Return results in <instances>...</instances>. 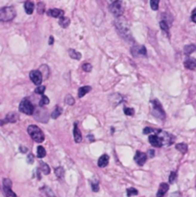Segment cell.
Returning a JSON list of instances; mask_svg holds the SVG:
<instances>
[{"instance_id": "obj_29", "label": "cell", "mask_w": 196, "mask_h": 197, "mask_svg": "<svg viewBox=\"0 0 196 197\" xmlns=\"http://www.w3.org/2000/svg\"><path fill=\"white\" fill-rule=\"evenodd\" d=\"M55 174L56 176L58 178H63L64 175V169L62 167V166H60V167H57L55 169Z\"/></svg>"}, {"instance_id": "obj_42", "label": "cell", "mask_w": 196, "mask_h": 197, "mask_svg": "<svg viewBox=\"0 0 196 197\" xmlns=\"http://www.w3.org/2000/svg\"><path fill=\"white\" fill-rule=\"evenodd\" d=\"M154 154H155L154 150H149L148 151V157H150V158L154 157Z\"/></svg>"}, {"instance_id": "obj_33", "label": "cell", "mask_w": 196, "mask_h": 197, "mask_svg": "<svg viewBox=\"0 0 196 197\" xmlns=\"http://www.w3.org/2000/svg\"><path fill=\"white\" fill-rule=\"evenodd\" d=\"M90 185H91V188L94 192H97L99 190V184L96 181H91L90 182Z\"/></svg>"}, {"instance_id": "obj_26", "label": "cell", "mask_w": 196, "mask_h": 197, "mask_svg": "<svg viewBox=\"0 0 196 197\" xmlns=\"http://www.w3.org/2000/svg\"><path fill=\"white\" fill-rule=\"evenodd\" d=\"M160 29H162L164 33L168 34L169 26H168V24H167L166 21H165V20H162V21H160Z\"/></svg>"}, {"instance_id": "obj_21", "label": "cell", "mask_w": 196, "mask_h": 197, "mask_svg": "<svg viewBox=\"0 0 196 197\" xmlns=\"http://www.w3.org/2000/svg\"><path fill=\"white\" fill-rule=\"evenodd\" d=\"M69 23H70V20H69L68 18H65V16H63V18H61L60 20H59L60 26H62L63 28H67V27H68Z\"/></svg>"}, {"instance_id": "obj_17", "label": "cell", "mask_w": 196, "mask_h": 197, "mask_svg": "<svg viewBox=\"0 0 196 197\" xmlns=\"http://www.w3.org/2000/svg\"><path fill=\"white\" fill-rule=\"evenodd\" d=\"M24 9H25L26 14H28V15L33 14V12H34V3L31 2V1L25 2V4H24Z\"/></svg>"}, {"instance_id": "obj_39", "label": "cell", "mask_w": 196, "mask_h": 197, "mask_svg": "<svg viewBox=\"0 0 196 197\" xmlns=\"http://www.w3.org/2000/svg\"><path fill=\"white\" fill-rule=\"evenodd\" d=\"M153 132H154V130L152 129V128H150V127H146V128L143 129V134H145V135L151 134V133H153Z\"/></svg>"}, {"instance_id": "obj_14", "label": "cell", "mask_w": 196, "mask_h": 197, "mask_svg": "<svg viewBox=\"0 0 196 197\" xmlns=\"http://www.w3.org/2000/svg\"><path fill=\"white\" fill-rule=\"evenodd\" d=\"M73 136H74V140H75V142H81L82 141V135H81V132H80L79 128H78V125L76 123L74 124Z\"/></svg>"}, {"instance_id": "obj_11", "label": "cell", "mask_w": 196, "mask_h": 197, "mask_svg": "<svg viewBox=\"0 0 196 197\" xmlns=\"http://www.w3.org/2000/svg\"><path fill=\"white\" fill-rule=\"evenodd\" d=\"M149 142L152 144V146H155V147L163 146L162 140H160V139L157 135H152L149 136Z\"/></svg>"}, {"instance_id": "obj_44", "label": "cell", "mask_w": 196, "mask_h": 197, "mask_svg": "<svg viewBox=\"0 0 196 197\" xmlns=\"http://www.w3.org/2000/svg\"><path fill=\"white\" fill-rule=\"evenodd\" d=\"M53 42H54V38H53V37H50V38H49V45L53 44Z\"/></svg>"}, {"instance_id": "obj_2", "label": "cell", "mask_w": 196, "mask_h": 197, "mask_svg": "<svg viewBox=\"0 0 196 197\" xmlns=\"http://www.w3.org/2000/svg\"><path fill=\"white\" fill-rule=\"evenodd\" d=\"M16 12L15 8L13 7H4L0 9V21L2 22H8L16 18Z\"/></svg>"}, {"instance_id": "obj_16", "label": "cell", "mask_w": 196, "mask_h": 197, "mask_svg": "<svg viewBox=\"0 0 196 197\" xmlns=\"http://www.w3.org/2000/svg\"><path fill=\"white\" fill-rule=\"evenodd\" d=\"M17 119H18V117H17V114L16 113H9L6 115V118L4 119V121L10 122V123H15L17 121Z\"/></svg>"}, {"instance_id": "obj_24", "label": "cell", "mask_w": 196, "mask_h": 197, "mask_svg": "<svg viewBox=\"0 0 196 197\" xmlns=\"http://www.w3.org/2000/svg\"><path fill=\"white\" fill-rule=\"evenodd\" d=\"M195 50H196V45H194V44L186 45V46H185V49H184L186 55H189V54H191L192 52H194Z\"/></svg>"}, {"instance_id": "obj_34", "label": "cell", "mask_w": 196, "mask_h": 197, "mask_svg": "<svg viewBox=\"0 0 196 197\" xmlns=\"http://www.w3.org/2000/svg\"><path fill=\"white\" fill-rule=\"evenodd\" d=\"M47 104H49V98L47 96H45V95H42L41 102H40V106H44V105H47Z\"/></svg>"}, {"instance_id": "obj_20", "label": "cell", "mask_w": 196, "mask_h": 197, "mask_svg": "<svg viewBox=\"0 0 196 197\" xmlns=\"http://www.w3.org/2000/svg\"><path fill=\"white\" fill-rule=\"evenodd\" d=\"M40 170L41 172L44 174V175H47L50 173V167L48 166V165L44 164L43 162H41V165H40Z\"/></svg>"}, {"instance_id": "obj_47", "label": "cell", "mask_w": 196, "mask_h": 197, "mask_svg": "<svg viewBox=\"0 0 196 197\" xmlns=\"http://www.w3.org/2000/svg\"><path fill=\"white\" fill-rule=\"evenodd\" d=\"M5 123H6V122L4 121V120H0V126L3 125V124H5Z\"/></svg>"}, {"instance_id": "obj_25", "label": "cell", "mask_w": 196, "mask_h": 197, "mask_svg": "<svg viewBox=\"0 0 196 197\" xmlns=\"http://www.w3.org/2000/svg\"><path fill=\"white\" fill-rule=\"evenodd\" d=\"M176 149L178 151H180L181 153L185 154V153H186V151H188V145H186V143H178L176 145Z\"/></svg>"}, {"instance_id": "obj_36", "label": "cell", "mask_w": 196, "mask_h": 197, "mask_svg": "<svg viewBox=\"0 0 196 197\" xmlns=\"http://www.w3.org/2000/svg\"><path fill=\"white\" fill-rule=\"evenodd\" d=\"M82 68L84 71L89 72V71H91V69H92V66H91L90 63H84V65L82 66Z\"/></svg>"}, {"instance_id": "obj_3", "label": "cell", "mask_w": 196, "mask_h": 197, "mask_svg": "<svg viewBox=\"0 0 196 197\" xmlns=\"http://www.w3.org/2000/svg\"><path fill=\"white\" fill-rule=\"evenodd\" d=\"M28 134L30 135V136L33 139L34 141L36 142L41 143L44 140V135H43L42 131L41 130V128H38L36 125H30L28 127Z\"/></svg>"}, {"instance_id": "obj_35", "label": "cell", "mask_w": 196, "mask_h": 197, "mask_svg": "<svg viewBox=\"0 0 196 197\" xmlns=\"http://www.w3.org/2000/svg\"><path fill=\"white\" fill-rule=\"evenodd\" d=\"M74 102H75V100H74V98L71 96V95H67V97H65V103H67V105H73Z\"/></svg>"}, {"instance_id": "obj_28", "label": "cell", "mask_w": 196, "mask_h": 197, "mask_svg": "<svg viewBox=\"0 0 196 197\" xmlns=\"http://www.w3.org/2000/svg\"><path fill=\"white\" fill-rule=\"evenodd\" d=\"M46 155V151L45 149L43 148L42 146H38V149H37V156L38 158H43Z\"/></svg>"}, {"instance_id": "obj_40", "label": "cell", "mask_w": 196, "mask_h": 197, "mask_svg": "<svg viewBox=\"0 0 196 197\" xmlns=\"http://www.w3.org/2000/svg\"><path fill=\"white\" fill-rule=\"evenodd\" d=\"M175 179H176V172H171L170 176H169V183H173Z\"/></svg>"}, {"instance_id": "obj_13", "label": "cell", "mask_w": 196, "mask_h": 197, "mask_svg": "<svg viewBox=\"0 0 196 197\" xmlns=\"http://www.w3.org/2000/svg\"><path fill=\"white\" fill-rule=\"evenodd\" d=\"M168 188H169V186L167 185L166 183H162V184L160 185L158 193H157V197H163V196L167 192Z\"/></svg>"}, {"instance_id": "obj_32", "label": "cell", "mask_w": 196, "mask_h": 197, "mask_svg": "<svg viewBox=\"0 0 196 197\" xmlns=\"http://www.w3.org/2000/svg\"><path fill=\"white\" fill-rule=\"evenodd\" d=\"M150 6L152 8V10L157 11L159 8V0H152L150 2Z\"/></svg>"}, {"instance_id": "obj_37", "label": "cell", "mask_w": 196, "mask_h": 197, "mask_svg": "<svg viewBox=\"0 0 196 197\" xmlns=\"http://www.w3.org/2000/svg\"><path fill=\"white\" fill-rule=\"evenodd\" d=\"M45 87L44 86H38V87L36 89V93H38V94H43L44 93V91H45Z\"/></svg>"}, {"instance_id": "obj_31", "label": "cell", "mask_w": 196, "mask_h": 197, "mask_svg": "<svg viewBox=\"0 0 196 197\" xmlns=\"http://www.w3.org/2000/svg\"><path fill=\"white\" fill-rule=\"evenodd\" d=\"M138 191L136 190V188H134V187H130V188H128V190H127V195L129 197L133 196V195H138Z\"/></svg>"}, {"instance_id": "obj_4", "label": "cell", "mask_w": 196, "mask_h": 197, "mask_svg": "<svg viewBox=\"0 0 196 197\" xmlns=\"http://www.w3.org/2000/svg\"><path fill=\"white\" fill-rule=\"evenodd\" d=\"M110 12L115 16H122L123 15V4L121 1H115L110 5Z\"/></svg>"}, {"instance_id": "obj_12", "label": "cell", "mask_w": 196, "mask_h": 197, "mask_svg": "<svg viewBox=\"0 0 196 197\" xmlns=\"http://www.w3.org/2000/svg\"><path fill=\"white\" fill-rule=\"evenodd\" d=\"M47 14H48L49 16H52V18H63L64 16V11L63 10H60V9H51L47 12Z\"/></svg>"}, {"instance_id": "obj_30", "label": "cell", "mask_w": 196, "mask_h": 197, "mask_svg": "<svg viewBox=\"0 0 196 197\" xmlns=\"http://www.w3.org/2000/svg\"><path fill=\"white\" fill-rule=\"evenodd\" d=\"M37 9H38V14H43L44 13V9H45V5H44V3H42V2H38V5H37Z\"/></svg>"}, {"instance_id": "obj_45", "label": "cell", "mask_w": 196, "mask_h": 197, "mask_svg": "<svg viewBox=\"0 0 196 197\" xmlns=\"http://www.w3.org/2000/svg\"><path fill=\"white\" fill-rule=\"evenodd\" d=\"M88 138H89V141H93V140H94V139H93V136H89Z\"/></svg>"}, {"instance_id": "obj_38", "label": "cell", "mask_w": 196, "mask_h": 197, "mask_svg": "<svg viewBox=\"0 0 196 197\" xmlns=\"http://www.w3.org/2000/svg\"><path fill=\"white\" fill-rule=\"evenodd\" d=\"M124 114H125L126 115H134L135 111H134V109H132V108H125V109H124Z\"/></svg>"}, {"instance_id": "obj_43", "label": "cell", "mask_w": 196, "mask_h": 197, "mask_svg": "<svg viewBox=\"0 0 196 197\" xmlns=\"http://www.w3.org/2000/svg\"><path fill=\"white\" fill-rule=\"evenodd\" d=\"M28 162L33 164V156L31 155V154H29V156H28Z\"/></svg>"}, {"instance_id": "obj_18", "label": "cell", "mask_w": 196, "mask_h": 197, "mask_svg": "<svg viewBox=\"0 0 196 197\" xmlns=\"http://www.w3.org/2000/svg\"><path fill=\"white\" fill-rule=\"evenodd\" d=\"M91 91V88L89 87V86H85V87H82L79 89V91H78V96L80 98H82L83 96H85L87 93Z\"/></svg>"}, {"instance_id": "obj_22", "label": "cell", "mask_w": 196, "mask_h": 197, "mask_svg": "<svg viewBox=\"0 0 196 197\" xmlns=\"http://www.w3.org/2000/svg\"><path fill=\"white\" fill-rule=\"evenodd\" d=\"M68 54L72 59H75V60H80L81 59V53L78 52V51H76V50H74V49H69Z\"/></svg>"}, {"instance_id": "obj_1", "label": "cell", "mask_w": 196, "mask_h": 197, "mask_svg": "<svg viewBox=\"0 0 196 197\" xmlns=\"http://www.w3.org/2000/svg\"><path fill=\"white\" fill-rule=\"evenodd\" d=\"M115 27L118 30L120 35L125 38H129L130 37V28L127 20H126L122 16H119L118 18L115 20Z\"/></svg>"}, {"instance_id": "obj_10", "label": "cell", "mask_w": 196, "mask_h": 197, "mask_svg": "<svg viewBox=\"0 0 196 197\" xmlns=\"http://www.w3.org/2000/svg\"><path fill=\"white\" fill-rule=\"evenodd\" d=\"M184 66L186 68L189 70H195L196 69V59L194 58H188L184 63Z\"/></svg>"}, {"instance_id": "obj_46", "label": "cell", "mask_w": 196, "mask_h": 197, "mask_svg": "<svg viewBox=\"0 0 196 197\" xmlns=\"http://www.w3.org/2000/svg\"><path fill=\"white\" fill-rule=\"evenodd\" d=\"M20 151H22V152H26V148H23L22 146L20 147Z\"/></svg>"}, {"instance_id": "obj_27", "label": "cell", "mask_w": 196, "mask_h": 197, "mask_svg": "<svg viewBox=\"0 0 196 197\" xmlns=\"http://www.w3.org/2000/svg\"><path fill=\"white\" fill-rule=\"evenodd\" d=\"M4 191H5V194L7 197H17L15 192L12 190V187H4Z\"/></svg>"}, {"instance_id": "obj_6", "label": "cell", "mask_w": 196, "mask_h": 197, "mask_svg": "<svg viewBox=\"0 0 196 197\" xmlns=\"http://www.w3.org/2000/svg\"><path fill=\"white\" fill-rule=\"evenodd\" d=\"M152 103H153V114L156 115L157 117L164 119L165 118V113H164V111H163V107H162V105H160V102L157 101V100H153Z\"/></svg>"}, {"instance_id": "obj_9", "label": "cell", "mask_w": 196, "mask_h": 197, "mask_svg": "<svg viewBox=\"0 0 196 197\" xmlns=\"http://www.w3.org/2000/svg\"><path fill=\"white\" fill-rule=\"evenodd\" d=\"M146 159H147V155L145 153L141 152V151L136 152V155H135V161H136V162L138 165L141 166L144 165L146 162Z\"/></svg>"}, {"instance_id": "obj_15", "label": "cell", "mask_w": 196, "mask_h": 197, "mask_svg": "<svg viewBox=\"0 0 196 197\" xmlns=\"http://www.w3.org/2000/svg\"><path fill=\"white\" fill-rule=\"evenodd\" d=\"M109 160H110V158H109L108 155H106V154L105 155H102L98 160V162H97L98 166L99 167H105L109 164Z\"/></svg>"}, {"instance_id": "obj_19", "label": "cell", "mask_w": 196, "mask_h": 197, "mask_svg": "<svg viewBox=\"0 0 196 197\" xmlns=\"http://www.w3.org/2000/svg\"><path fill=\"white\" fill-rule=\"evenodd\" d=\"M41 72V76L42 77H44V79H47L48 78V76H49V68H48V66H41V67H40V70H38Z\"/></svg>"}, {"instance_id": "obj_7", "label": "cell", "mask_w": 196, "mask_h": 197, "mask_svg": "<svg viewBox=\"0 0 196 197\" xmlns=\"http://www.w3.org/2000/svg\"><path fill=\"white\" fill-rule=\"evenodd\" d=\"M131 52H132L134 57H143L146 56V48L143 45H135L131 48Z\"/></svg>"}, {"instance_id": "obj_41", "label": "cell", "mask_w": 196, "mask_h": 197, "mask_svg": "<svg viewBox=\"0 0 196 197\" xmlns=\"http://www.w3.org/2000/svg\"><path fill=\"white\" fill-rule=\"evenodd\" d=\"M191 20H192L194 23H196V8L192 11V14H191Z\"/></svg>"}, {"instance_id": "obj_23", "label": "cell", "mask_w": 196, "mask_h": 197, "mask_svg": "<svg viewBox=\"0 0 196 197\" xmlns=\"http://www.w3.org/2000/svg\"><path fill=\"white\" fill-rule=\"evenodd\" d=\"M62 112H63L62 108H61V107H59V106H56L55 110L53 111V112H52V114H51L52 118H54V119L58 118L60 115H61V114H62Z\"/></svg>"}, {"instance_id": "obj_8", "label": "cell", "mask_w": 196, "mask_h": 197, "mask_svg": "<svg viewBox=\"0 0 196 197\" xmlns=\"http://www.w3.org/2000/svg\"><path fill=\"white\" fill-rule=\"evenodd\" d=\"M30 79L35 85H41L42 82V76L38 70H33L30 72Z\"/></svg>"}, {"instance_id": "obj_5", "label": "cell", "mask_w": 196, "mask_h": 197, "mask_svg": "<svg viewBox=\"0 0 196 197\" xmlns=\"http://www.w3.org/2000/svg\"><path fill=\"white\" fill-rule=\"evenodd\" d=\"M19 111L25 114H32L34 113V106L27 99H24L19 104Z\"/></svg>"}]
</instances>
